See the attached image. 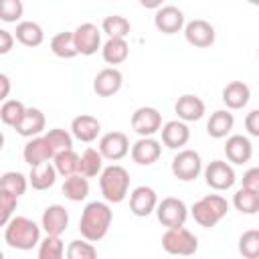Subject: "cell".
<instances>
[{
  "label": "cell",
  "mask_w": 259,
  "mask_h": 259,
  "mask_svg": "<svg viewBox=\"0 0 259 259\" xmlns=\"http://www.w3.org/2000/svg\"><path fill=\"white\" fill-rule=\"evenodd\" d=\"M111 221H113V210L107 200L87 202L79 219V233L83 239L97 243L109 233Z\"/></svg>",
  "instance_id": "6da1fadb"
},
{
  "label": "cell",
  "mask_w": 259,
  "mask_h": 259,
  "mask_svg": "<svg viewBox=\"0 0 259 259\" xmlns=\"http://www.w3.org/2000/svg\"><path fill=\"white\" fill-rule=\"evenodd\" d=\"M4 241L18 251H30L40 243V227L28 217H12L4 225Z\"/></svg>",
  "instance_id": "7a4b0ae2"
},
{
  "label": "cell",
  "mask_w": 259,
  "mask_h": 259,
  "mask_svg": "<svg viewBox=\"0 0 259 259\" xmlns=\"http://www.w3.org/2000/svg\"><path fill=\"white\" fill-rule=\"evenodd\" d=\"M99 188L103 200H107L109 204L121 202L130 192V172L119 164L105 166L99 174Z\"/></svg>",
  "instance_id": "3957f363"
},
{
  "label": "cell",
  "mask_w": 259,
  "mask_h": 259,
  "mask_svg": "<svg viewBox=\"0 0 259 259\" xmlns=\"http://www.w3.org/2000/svg\"><path fill=\"white\" fill-rule=\"evenodd\" d=\"M227 212H229V202L221 194H206L200 200H196L190 208L192 219L204 229L217 227L227 217Z\"/></svg>",
  "instance_id": "277c9868"
},
{
  "label": "cell",
  "mask_w": 259,
  "mask_h": 259,
  "mask_svg": "<svg viewBox=\"0 0 259 259\" xmlns=\"http://www.w3.org/2000/svg\"><path fill=\"white\" fill-rule=\"evenodd\" d=\"M162 247L170 255H194L198 249V239L194 233H190L184 225L182 227H168L162 235Z\"/></svg>",
  "instance_id": "5b68a950"
},
{
  "label": "cell",
  "mask_w": 259,
  "mask_h": 259,
  "mask_svg": "<svg viewBox=\"0 0 259 259\" xmlns=\"http://www.w3.org/2000/svg\"><path fill=\"white\" fill-rule=\"evenodd\" d=\"M172 174L182 180V182H190V180H196L198 174L202 172V160H200V154L196 150H190V148H182L178 150V154L172 158Z\"/></svg>",
  "instance_id": "8992f818"
},
{
  "label": "cell",
  "mask_w": 259,
  "mask_h": 259,
  "mask_svg": "<svg viewBox=\"0 0 259 259\" xmlns=\"http://www.w3.org/2000/svg\"><path fill=\"white\" fill-rule=\"evenodd\" d=\"M202 172H204V182L212 190H229V188H233V184L237 180L235 168L231 166V162H225V160L208 162Z\"/></svg>",
  "instance_id": "52a82bcc"
},
{
  "label": "cell",
  "mask_w": 259,
  "mask_h": 259,
  "mask_svg": "<svg viewBox=\"0 0 259 259\" xmlns=\"http://www.w3.org/2000/svg\"><path fill=\"white\" fill-rule=\"evenodd\" d=\"M156 217L166 229L168 227H182L188 219V206L184 204V200H180L176 196H166L158 202Z\"/></svg>",
  "instance_id": "ba28073f"
},
{
  "label": "cell",
  "mask_w": 259,
  "mask_h": 259,
  "mask_svg": "<svg viewBox=\"0 0 259 259\" xmlns=\"http://www.w3.org/2000/svg\"><path fill=\"white\" fill-rule=\"evenodd\" d=\"M132 130L144 138V136H154L162 130V113L156 109V107H150V105H142L138 107L134 113H132Z\"/></svg>",
  "instance_id": "9c48e42d"
},
{
  "label": "cell",
  "mask_w": 259,
  "mask_h": 259,
  "mask_svg": "<svg viewBox=\"0 0 259 259\" xmlns=\"http://www.w3.org/2000/svg\"><path fill=\"white\" fill-rule=\"evenodd\" d=\"M184 38L192 47L206 49V47H210L214 42L217 32H214V26L208 20L194 18V20H190V22L184 24Z\"/></svg>",
  "instance_id": "30bf717a"
},
{
  "label": "cell",
  "mask_w": 259,
  "mask_h": 259,
  "mask_svg": "<svg viewBox=\"0 0 259 259\" xmlns=\"http://www.w3.org/2000/svg\"><path fill=\"white\" fill-rule=\"evenodd\" d=\"M184 12L178 8V6H160L156 10V16H154V26L162 32V34H176L180 30H184Z\"/></svg>",
  "instance_id": "8fae6325"
},
{
  "label": "cell",
  "mask_w": 259,
  "mask_h": 259,
  "mask_svg": "<svg viewBox=\"0 0 259 259\" xmlns=\"http://www.w3.org/2000/svg\"><path fill=\"white\" fill-rule=\"evenodd\" d=\"M130 140L123 132H107L99 140V152L103 154L105 160L117 162L130 154Z\"/></svg>",
  "instance_id": "7c38bea8"
},
{
  "label": "cell",
  "mask_w": 259,
  "mask_h": 259,
  "mask_svg": "<svg viewBox=\"0 0 259 259\" xmlns=\"http://www.w3.org/2000/svg\"><path fill=\"white\" fill-rule=\"evenodd\" d=\"M75 42H77V49H79V55H85V57H91L95 55L103 45H101V28H97L93 22H83L79 24L75 30Z\"/></svg>",
  "instance_id": "4fadbf2b"
},
{
  "label": "cell",
  "mask_w": 259,
  "mask_h": 259,
  "mask_svg": "<svg viewBox=\"0 0 259 259\" xmlns=\"http://www.w3.org/2000/svg\"><path fill=\"white\" fill-rule=\"evenodd\" d=\"M55 148L49 144L47 136H34V138H28V142L24 144V150H22V158L24 162L32 168V166H38L42 162H49L55 158Z\"/></svg>",
  "instance_id": "5bb4252c"
},
{
  "label": "cell",
  "mask_w": 259,
  "mask_h": 259,
  "mask_svg": "<svg viewBox=\"0 0 259 259\" xmlns=\"http://www.w3.org/2000/svg\"><path fill=\"white\" fill-rule=\"evenodd\" d=\"M158 202V194L150 186H136L130 192V210L136 217H150L152 212H156Z\"/></svg>",
  "instance_id": "9a60e30c"
},
{
  "label": "cell",
  "mask_w": 259,
  "mask_h": 259,
  "mask_svg": "<svg viewBox=\"0 0 259 259\" xmlns=\"http://www.w3.org/2000/svg\"><path fill=\"white\" fill-rule=\"evenodd\" d=\"M160 134H162V144L170 150H182L190 140V127L182 119L166 121L160 130Z\"/></svg>",
  "instance_id": "2e32d148"
},
{
  "label": "cell",
  "mask_w": 259,
  "mask_h": 259,
  "mask_svg": "<svg viewBox=\"0 0 259 259\" xmlns=\"http://www.w3.org/2000/svg\"><path fill=\"white\" fill-rule=\"evenodd\" d=\"M130 154H132V160H134L136 164H140V166H150V164L158 162V158L162 156V144H160L156 138H152V136H144V138H140V140L132 146Z\"/></svg>",
  "instance_id": "e0dca14e"
},
{
  "label": "cell",
  "mask_w": 259,
  "mask_h": 259,
  "mask_svg": "<svg viewBox=\"0 0 259 259\" xmlns=\"http://www.w3.org/2000/svg\"><path fill=\"white\" fill-rule=\"evenodd\" d=\"M121 85H123V75L115 67L101 69L95 75V79H93V91L99 97H111V95H115L121 89Z\"/></svg>",
  "instance_id": "ac0fdd59"
},
{
  "label": "cell",
  "mask_w": 259,
  "mask_h": 259,
  "mask_svg": "<svg viewBox=\"0 0 259 259\" xmlns=\"http://www.w3.org/2000/svg\"><path fill=\"white\" fill-rule=\"evenodd\" d=\"M204 111H206L204 101H202L198 95H192V93L180 95V97L176 99V103H174V113L178 115V119H182V121H186V123H188V121H198V119H202Z\"/></svg>",
  "instance_id": "d6986e66"
},
{
  "label": "cell",
  "mask_w": 259,
  "mask_h": 259,
  "mask_svg": "<svg viewBox=\"0 0 259 259\" xmlns=\"http://www.w3.org/2000/svg\"><path fill=\"white\" fill-rule=\"evenodd\" d=\"M225 156H227V160L231 164H237V166L249 162L251 156H253V144H251V140L247 136H241V134L229 136L227 142H225Z\"/></svg>",
  "instance_id": "ffe728a7"
},
{
  "label": "cell",
  "mask_w": 259,
  "mask_h": 259,
  "mask_svg": "<svg viewBox=\"0 0 259 259\" xmlns=\"http://www.w3.org/2000/svg\"><path fill=\"white\" fill-rule=\"evenodd\" d=\"M40 227L47 235H63L69 227V212L63 204H49L40 217Z\"/></svg>",
  "instance_id": "44dd1931"
},
{
  "label": "cell",
  "mask_w": 259,
  "mask_h": 259,
  "mask_svg": "<svg viewBox=\"0 0 259 259\" xmlns=\"http://www.w3.org/2000/svg\"><path fill=\"white\" fill-rule=\"evenodd\" d=\"M101 132V121L95 117V115H89V113H81L77 117H73L71 121V134L75 140L79 142H85V144H91L97 140Z\"/></svg>",
  "instance_id": "7402d4cb"
},
{
  "label": "cell",
  "mask_w": 259,
  "mask_h": 259,
  "mask_svg": "<svg viewBox=\"0 0 259 259\" xmlns=\"http://www.w3.org/2000/svg\"><path fill=\"white\" fill-rule=\"evenodd\" d=\"M221 99L227 109H243L251 99V89L245 81H231L223 87Z\"/></svg>",
  "instance_id": "603a6c76"
},
{
  "label": "cell",
  "mask_w": 259,
  "mask_h": 259,
  "mask_svg": "<svg viewBox=\"0 0 259 259\" xmlns=\"http://www.w3.org/2000/svg\"><path fill=\"white\" fill-rule=\"evenodd\" d=\"M45 125H47L45 113L38 107H26L22 119L18 121V125L14 130L22 138H34V136H40L45 132Z\"/></svg>",
  "instance_id": "cb8c5ba5"
},
{
  "label": "cell",
  "mask_w": 259,
  "mask_h": 259,
  "mask_svg": "<svg viewBox=\"0 0 259 259\" xmlns=\"http://www.w3.org/2000/svg\"><path fill=\"white\" fill-rule=\"evenodd\" d=\"M233 125H235L233 113L229 109H217V111L210 113V117L206 121V134L214 140H223L231 134Z\"/></svg>",
  "instance_id": "d4e9b609"
},
{
  "label": "cell",
  "mask_w": 259,
  "mask_h": 259,
  "mask_svg": "<svg viewBox=\"0 0 259 259\" xmlns=\"http://www.w3.org/2000/svg\"><path fill=\"white\" fill-rule=\"evenodd\" d=\"M57 176H59V172H57L55 164L49 160V162H42V164L30 168L28 182L34 190H47L57 182Z\"/></svg>",
  "instance_id": "484cf974"
},
{
  "label": "cell",
  "mask_w": 259,
  "mask_h": 259,
  "mask_svg": "<svg viewBox=\"0 0 259 259\" xmlns=\"http://www.w3.org/2000/svg\"><path fill=\"white\" fill-rule=\"evenodd\" d=\"M101 57L107 65H121L130 57V45L125 42V38L107 36V40L101 47Z\"/></svg>",
  "instance_id": "4316f807"
},
{
  "label": "cell",
  "mask_w": 259,
  "mask_h": 259,
  "mask_svg": "<svg viewBox=\"0 0 259 259\" xmlns=\"http://www.w3.org/2000/svg\"><path fill=\"white\" fill-rule=\"evenodd\" d=\"M14 36L20 45L24 47H38L42 45L45 40V30L38 22L34 20H20L16 24V30H14Z\"/></svg>",
  "instance_id": "83f0119b"
},
{
  "label": "cell",
  "mask_w": 259,
  "mask_h": 259,
  "mask_svg": "<svg viewBox=\"0 0 259 259\" xmlns=\"http://www.w3.org/2000/svg\"><path fill=\"white\" fill-rule=\"evenodd\" d=\"M51 51L59 59H73V57H77L79 49H77V42H75V32L65 30V32L55 34L51 38Z\"/></svg>",
  "instance_id": "f1b7e54d"
},
{
  "label": "cell",
  "mask_w": 259,
  "mask_h": 259,
  "mask_svg": "<svg viewBox=\"0 0 259 259\" xmlns=\"http://www.w3.org/2000/svg\"><path fill=\"white\" fill-rule=\"evenodd\" d=\"M53 164L59 172V176H71V174H79V168H81V156L73 150V148H67V150H61L55 154L53 158Z\"/></svg>",
  "instance_id": "f546056e"
},
{
  "label": "cell",
  "mask_w": 259,
  "mask_h": 259,
  "mask_svg": "<svg viewBox=\"0 0 259 259\" xmlns=\"http://www.w3.org/2000/svg\"><path fill=\"white\" fill-rule=\"evenodd\" d=\"M63 194L71 202H81L89 194V180L83 174H71L63 182Z\"/></svg>",
  "instance_id": "4dcf8cb0"
},
{
  "label": "cell",
  "mask_w": 259,
  "mask_h": 259,
  "mask_svg": "<svg viewBox=\"0 0 259 259\" xmlns=\"http://www.w3.org/2000/svg\"><path fill=\"white\" fill-rule=\"evenodd\" d=\"M233 206L241 214H257L259 212V192L247 186H241L233 194Z\"/></svg>",
  "instance_id": "1f68e13d"
},
{
  "label": "cell",
  "mask_w": 259,
  "mask_h": 259,
  "mask_svg": "<svg viewBox=\"0 0 259 259\" xmlns=\"http://www.w3.org/2000/svg\"><path fill=\"white\" fill-rule=\"evenodd\" d=\"M103 154L99 152V148H85V152L81 154V168L79 174L87 176V178H95L97 174L103 172Z\"/></svg>",
  "instance_id": "d6a6232c"
},
{
  "label": "cell",
  "mask_w": 259,
  "mask_h": 259,
  "mask_svg": "<svg viewBox=\"0 0 259 259\" xmlns=\"http://www.w3.org/2000/svg\"><path fill=\"white\" fill-rule=\"evenodd\" d=\"M101 30L107 34V36H119V38H125L132 30V24L125 16L121 14H109L103 18L101 22Z\"/></svg>",
  "instance_id": "836d02e7"
},
{
  "label": "cell",
  "mask_w": 259,
  "mask_h": 259,
  "mask_svg": "<svg viewBox=\"0 0 259 259\" xmlns=\"http://www.w3.org/2000/svg\"><path fill=\"white\" fill-rule=\"evenodd\" d=\"M28 176H24L22 172H16V170H10V172H4L2 178H0V188L2 190H8L12 194H16L18 198L26 192L28 188Z\"/></svg>",
  "instance_id": "e575fe53"
},
{
  "label": "cell",
  "mask_w": 259,
  "mask_h": 259,
  "mask_svg": "<svg viewBox=\"0 0 259 259\" xmlns=\"http://www.w3.org/2000/svg\"><path fill=\"white\" fill-rule=\"evenodd\" d=\"M24 111H26V105L22 101H18V99H6L2 103V107H0V119H2L4 125L16 127L18 121L22 119Z\"/></svg>",
  "instance_id": "d590c367"
},
{
  "label": "cell",
  "mask_w": 259,
  "mask_h": 259,
  "mask_svg": "<svg viewBox=\"0 0 259 259\" xmlns=\"http://www.w3.org/2000/svg\"><path fill=\"white\" fill-rule=\"evenodd\" d=\"M36 255L38 259H61L65 255V245L61 241V235H47L38 243Z\"/></svg>",
  "instance_id": "8d00e7d4"
},
{
  "label": "cell",
  "mask_w": 259,
  "mask_h": 259,
  "mask_svg": "<svg viewBox=\"0 0 259 259\" xmlns=\"http://www.w3.org/2000/svg\"><path fill=\"white\" fill-rule=\"evenodd\" d=\"M239 253L245 259H259V229H249L239 237Z\"/></svg>",
  "instance_id": "74e56055"
},
{
  "label": "cell",
  "mask_w": 259,
  "mask_h": 259,
  "mask_svg": "<svg viewBox=\"0 0 259 259\" xmlns=\"http://www.w3.org/2000/svg\"><path fill=\"white\" fill-rule=\"evenodd\" d=\"M67 257L69 259H95L97 257V249L87 239H83V241L81 239H75L67 247Z\"/></svg>",
  "instance_id": "f35d334b"
},
{
  "label": "cell",
  "mask_w": 259,
  "mask_h": 259,
  "mask_svg": "<svg viewBox=\"0 0 259 259\" xmlns=\"http://www.w3.org/2000/svg\"><path fill=\"white\" fill-rule=\"evenodd\" d=\"M45 136H47L49 144L55 148V152L73 148V134H69V132L63 130V127H53V130H49Z\"/></svg>",
  "instance_id": "ab89813d"
},
{
  "label": "cell",
  "mask_w": 259,
  "mask_h": 259,
  "mask_svg": "<svg viewBox=\"0 0 259 259\" xmlns=\"http://www.w3.org/2000/svg\"><path fill=\"white\" fill-rule=\"evenodd\" d=\"M24 14L22 0H0V18L4 22H16Z\"/></svg>",
  "instance_id": "60d3db41"
},
{
  "label": "cell",
  "mask_w": 259,
  "mask_h": 259,
  "mask_svg": "<svg viewBox=\"0 0 259 259\" xmlns=\"http://www.w3.org/2000/svg\"><path fill=\"white\" fill-rule=\"evenodd\" d=\"M16 204H18V196L0 188V225L2 227L12 219V214L16 210Z\"/></svg>",
  "instance_id": "b9f144b4"
},
{
  "label": "cell",
  "mask_w": 259,
  "mask_h": 259,
  "mask_svg": "<svg viewBox=\"0 0 259 259\" xmlns=\"http://www.w3.org/2000/svg\"><path fill=\"white\" fill-rule=\"evenodd\" d=\"M245 130L249 136L259 138V109H253L245 115Z\"/></svg>",
  "instance_id": "7bdbcfd3"
},
{
  "label": "cell",
  "mask_w": 259,
  "mask_h": 259,
  "mask_svg": "<svg viewBox=\"0 0 259 259\" xmlns=\"http://www.w3.org/2000/svg\"><path fill=\"white\" fill-rule=\"evenodd\" d=\"M241 182H243V186H247V188H253V190H257V192H259V166H253V168H249V170L243 174Z\"/></svg>",
  "instance_id": "ee69618b"
},
{
  "label": "cell",
  "mask_w": 259,
  "mask_h": 259,
  "mask_svg": "<svg viewBox=\"0 0 259 259\" xmlns=\"http://www.w3.org/2000/svg\"><path fill=\"white\" fill-rule=\"evenodd\" d=\"M14 38H16V36H14L10 30H6V28L0 30V55H8V53L12 51Z\"/></svg>",
  "instance_id": "f6af8a7d"
},
{
  "label": "cell",
  "mask_w": 259,
  "mask_h": 259,
  "mask_svg": "<svg viewBox=\"0 0 259 259\" xmlns=\"http://www.w3.org/2000/svg\"><path fill=\"white\" fill-rule=\"evenodd\" d=\"M0 85H2V91H0V99L6 101L8 99V93H10V79L6 73H0Z\"/></svg>",
  "instance_id": "bcb514c9"
},
{
  "label": "cell",
  "mask_w": 259,
  "mask_h": 259,
  "mask_svg": "<svg viewBox=\"0 0 259 259\" xmlns=\"http://www.w3.org/2000/svg\"><path fill=\"white\" fill-rule=\"evenodd\" d=\"M140 4L144 8H148V10H158L164 4V0H140Z\"/></svg>",
  "instance_id": "7dc6e473"
},
{
  "label": "cell",
  "mask_w": 259,
  "mask_h": 259,
  "mask_svg": "<svg viewBox=\"0 0 259 259\" xmlns=\"http://www.w3.org/2000/svg\"><path fill=\"white\" fill-rule=\"evenodd\" d=\"M249 4H253V6H259V0H247Z\"/></svg>",
  "instance_id": "c3c4849f"
},
{
  "label": "cell",
  "mask_w": 259,
  "mask_h": 259,
  "mask_svg": "<svg viewBox=\"0 0 259 259\" xmlns=\"http://www.w3.org/2000/svg\"><path fill=\"white\" fill-rule=\"evenodd\" d=\"M257 55H259V49H257Z\"/></svg>",
  "instance_id": "681fc988"
}]
</instances>
